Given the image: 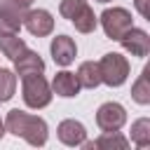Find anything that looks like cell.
Here are the masks:
<instances>
[{
    "label": "cell",
    "mask_w": 150,
    "mask_h": 150,
    "mask_svg": "<svg viewBox=\"0 0 150 150\" xmlns=\"http://www.w3.org/2000/svg\"><path fill=\"white\" fill-rule=\"evenodd\" d=\"M16 2H19V5H23V7H30L35 0H16Z\"/></svg>",
    "instance_id": "cell-21"
},
{
    "label": "cell",
    "mask_w": 150,
    "mask_h": 150,
    "mask_svg": "<svg viewBox=\"0 0 150 150\" xmlns=\"http://www.w3.org/2000/svg\"><path fill=\"white\" fill-rule=\"evenodd\" d=\"M5 136V120H0V138Z\"/></svg>",
    "instance_id": "cell-22"
},
{
    "label": "cell",
    "mask_w": 150,
    "mask_h": 150,
    "mask_svg": "<svg viewBox=\"0 0 150 150\" xmlns=\"http://www.w3.org/2000/svg\"><path fill=\"white\" fill-rule=\"evenodd\" d=\"M82 145L89 148V150H91V148H98V150H105V148H108V150H127V148H129V141H127L120 131H103L94 143H87V141H84Z\"/></svg>",
    "instance_id": "cell-14"
},
{
    "label": "cell",
    "mask_w": 150,
    "mask_h": 150,
    "mask_svg": "<svg viewBox=\"0 0 150 150\" xmlns=\"http://www.w3.org/2000/svg\"><path fill=\"white\" fill-rule=\"evenodd\" d=\"M59 12L63 19H68L80 33H94L98 26V19L87 0H61Z\"/></svg>",
    "instance_id": "cell-3"
},
{
    "label": "cell",
    "mask_w": 150,
    "mask_h": 150,
    "mask_svg": "<svg viewBox=\"0 0 150 150\" xmlns=\"http://www.w3.org/2000/svg\"><path fill=\"white\" fill-rule=\"evenodd\" d=\"M28 47H26V42H23V38H19L16 33H7V35H0V52H2V56H7V59H16V56H21L23 52H26Z\"/></svg>",
    "instance_id": "cell-16"
},
{
    "label": "cell",
    "mask_w": 150,
    "mask_h": 150,
    "mask_svg": "<svg viewBox=\"0 0 150 150\" xmlns=\"http://www.w3.org/2000/svg\"><path fill=\"white\" fill-rule=\"evenodd\" d=\"M148 2H150V0H134V5H136V9H138V14H141L143 19H148V16H150V7H148Z\"/></svg>",
    "instance_id": "cell-20"
},
{
    "label": "cell",
    "mask_w": 150,
    "mask_h": 150,
    "mask_svg": "<svg viewBox=\"0 0 150 150\" xmlns=\"http://www.w3.org/2000/svg\"><path fill=\"white\" fill-rule=\"evenodd\" d=\"M28 7L19 5L16 0H0V35L19 33L23 26V14Z\"/></svg>",
    "instance_id": "cell-7"
},
{
    "label": "cell",
    "mask_w": 150,
    "mask_h": 150,
    "mask_svg": "<svg viewBox=\"0 0 150 150\" xmlns=\"http://www.w3.org/2000/svg\"><path fill=\"white\" fill-rule=\"evenodd\" d=\"M23 26L30 35L35 38H45L54 30V19L47 9H26L23 14Z\"/></svg>",
    "instance_id": "cell-8"
},
{
    "label": "cell",
    "mask_w": 150,
    "mask_h": 150,
    "mask_svg": "<svg viewBox=\"0 0 150 150\" xmlns=\"http://www.w3.org/2000/svg\"><path fill=\"white\" fill-rule=\"evenodd\" d=\"M49 52H52L54 63L61 66V68H66V66H70V63L75 61V56H77V45H75V40L68 38V35H56V38L52 40V45H49Z\"/></svg>",
    "instance_id": "cell-10"
},
{
    "label": "cell",
    "mask_w": 150,
    "mask_h": 150,
    "mask_svg": "<svg viewBox=\"0 0 150 150\" xmlns=\"http://www.w3.org/2000/svg\"><path fill=\"white\" fill-rule=\"evenodd\" d=\"M127 122V110L122 103H115V101H108L103 105H98L96 110V124L101 131H120Z\"/></svg>",
    "instance_id": "cell-6"
},
{
    "label": "cell",
    "mask_w": 150,
    "mask_h": 150,
    "mask_svg": "<svg viewBox=\"0 0 150 150\" xmlns=\"http://www.w3.org/2000/svg\"><path fill=\"white\" fill-rule=\"evenodd\" d=\"M148 75H150V68H143L138 80L131 84V98L136 103H141V105L150 103V80H148Z\"/></svg>",
    "instance_id": "cell-17"
},
{
    "label": "cell",
    "mask_w": 150,
    "mask_h": 150,
    "mask_svg": "<svg viewBox=\"0 0 150 150\" xmlns=\"http://www.w3.org/2000/svg\"><path fill=\"white\" fill-rule=\"evenodd\" d=\"M131 141L138 145V148H148L150 145V120L148 117H141L131 124Z\"/></svg>",
    "instance_id": "cell-18"
},
{
    "label": "cell",
    "mask_w": 150,
    "mask_h": 150,
    "mask_svg": "<svg viewBox=\"0 0 150 150\" xmlns=\"http://www.w3.org/2000/svg\"><path fill=\"white\" fill-rule=\"evenodd\" d=\"M14 91H16V73L0 68V103L9 101L14 96Z\"/></svg>",
    "instance_id": "cell-19"
},
{
    "label": "cell",
    "mask_w": 150,
    "mask_h": 150,
    "mask_svg": "<svg viewBox=\"0 0 150 150\" xmlns=\"http://www.w3.org/2000/svg\"><path fill=\"white\" fill-rule=\"evenodd\" d=\"M98 73H101L103 84L122 87L127 82V77H129V61H127V56H122L117 52H108L98 61Z\"/></svg>",
    "instance_id": "cell-4"
},
{
    "label": "cell",
    "mask_w": 150,
    "mask_h": 150,
    "mask_svg": "<svg viewBox=\"0 0 150 150\" xmlns=\"http://www.w3.org/2000/svg\"><path fill=\"white\" fill-rule=\"evenodd\" d=\"M5 131L14 134L16 138H23L26 143L40 148L47 143V136H49V129H47V122L38 115H30V112H23L19 108L9 110L7 117H5Z\"/></svg>",
    "instance_id": "cell-1"
},
{
    "label": "cell",
    "mask_w": 150,
    "mask_h": 150,
    "mask_svg": "<svg viewBox=\"0 0 150 150\" xmlns=\"http://www.w3.org/2000/svg\"><path fill=\"white\" fill-rule=\"evenodd\" d=\"M49 87H52V94L63 96V98H73V96H77L80 89H82L80 82H77V77H75V73H70V70H61V73H56Z\"/></svg>",
    "instance_id": "cell-12"
},
{
    "label": "cell",
    "mask_w": 150,
    "mask_h": 150,
    "mask_svg": "<svg viewBox=\"0 0 150 150\" xmlns=\"http://www.w3.org/2000/svg\"><path fill=\"white\" fill-rule=\"evenodd\" d=\"M21 96L28 108L40 110L52 103L54 94H52L49 82L42 77V73H28V75H21Z\"/></svg>",
    "instance_id": "cell-2"
},
{
    "label": "cell",
    "mask_w": 150,
    "mask_h": 150,
    "mask_svg": "<svg viewBox=\"0 0 150 150\" xmlns=\"http://www.w3.org/2000/svg\"><path fill=\"white\" fill-rule=\"evenodd\" d=\"M101 26H103V33L110 38V40H120L131 26H134V19H131V12L124 9V7H110L105 9L101 16H98Z\"/></svg>",
    "instance_id": "cell-5"
},
{
    "label": "cell",
    "mask_w": 150,
    "mask_h": 150,
    "mask_svg": "<svg viewBox=\"0 0 150 150\" xmlns=\"http://www.w3.org/2000/svg\"><path fill=\"white\" fill-rule=\"evenodd\" d=\"M131 56H148V52H150V35L143 30V28H129L120 40H117Z\"/></svg>",
    "instance_id": "cell-9"
},
{
    "label": "cell",
    "mask_w": 150,
    "mask_h": 150,
    "mask_svg": "<svg viewBox=\"0 0 150 150\" xmlns=\"http://www.w3.org/2000/svg\"><path fill=\"white\" fill-rule=\"evenodd\" d=\"M56 134H59V141L63 145H70V148H77V145H82L87 141V129L77 120H63L59 124Z\"/></svg>",
    "instance_id": "cell-11"
},
{
    "label": "cell",
    "mask_w": 150,
    "mask_h": 150,
    "mask_svg": "<svg viewBox=\"0 0 150 150\" xmlns=\"http://www.w3.org/2000/svg\"><path fill=\"white\" fill-rule=\"evenodd\" d=\"M45 70V61L38 52L26 49L21 56L14 59V73L16 75H28V73H42Z\"/></svg>",
    "instance_id": "cell-13"
},
{
    "label": "cell",
    "mask_w": 150,
    "mask_h": 150,
    "mask_svg": "<svg viewBox=\"0 0 150 150\" xmlns=\"http://www.w3.org/2000/svg\"><path fill=\"white\" fill-rule=\"evenodd\" d=\"M75 77H77L80 87H84V89H96V87L101 84L98 63H94V61H84V63H80V68H77Z\"/></svg>",
    "instance_id": "cell-15"
},
{
    "label": "cell",
    "mask_w": 150,
    "mask_h": 150,
    "mask_svg": "<svg viewBox=\"0 0 150 150\" xmlns=\"http://www.w3.org/2000/svg\"><path fill=\"white\" fill-rule=\"evenodd\" d=\"M96 2H103V5H105V2H110V0H96Z\"/></svg>",
    "instance_id": "cell-23"
}]
</instances>
